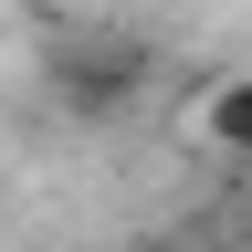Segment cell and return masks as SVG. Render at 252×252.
<instances>
[{"label": "cell", "mask_w": 252, "mask_h": 252, "mask_svg": "<svg viewBox=\"0 0 252 252\" xmlns=\"http://www.w3.org/2000/svg\"><path fill=\"white\" fill-rule=\"evenodd\" d=\"M189 137L220 147V158H252V74H220L200 94V116H189Z\"/></svg>", "instance_id": "obj_2"}, {"label": "cell", "mask_w": 252, "mask_h": 252, "mask_svg": "<svg viewBox=\"0 0 252 252\" xmlns=\"http://www.w3.org/2000/svg\"><path fill=\"white\" fill-rule=\"evenodd\" d=\"M147 252H179V242H147Z\"/></svg>", "instance_id": "obj_3"}, {"label": "cell", "mask_w": 252, "mask_h": 252, "mask_svg": "<svg viewBox=\"0 0 252 252\" xmlns=\"http://www.w3.org/2000/svg\"><path fill=\"white\" fill-rule=\"evenodd\" d=\"M42 84H53L63 116L105 126V116L137 105V84H147V42H126V32H63L53 63H42Z\"/></svg>", "instance_id": "obj_1"}]
</instances>
